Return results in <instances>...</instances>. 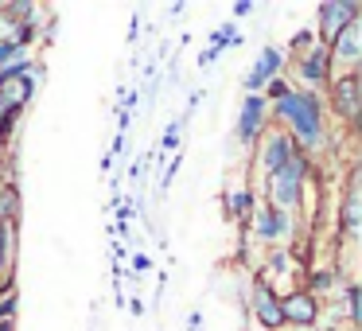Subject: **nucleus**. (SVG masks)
I'll use <instances>...</instances> for the list:
<instances>
[{"mask_svg": "<svg viewBox=\"0 0 362 331\" xmlns=\"http://www.w3.org/2000/svg\"><path fill=\"white\" fill-rule=\"evenodd\" d=\"M133 269H136V273H148V269H152V261L144 257V253H136V257H133Z\"/></svg>", "mask_w": 362, "mask_h": 331, "instance_id": "nucleus-25", "label": "nucleus"}, {"mask_svg": "<svg viewBox=\"0 0 362 331\" xmlns=\"http://www.w3.org/2000/svg\"><path fill=\"white\" fill-rule=\"evenodd\" d=\"M253 207H257V203H253V191L250 187H238V191H230V195H226V214L234 222H250Z\"/></svg>", "mask_w": 362, "mask_h": 331, "instance_id": "nucleus-16", "label": "nucleus"}, {"mask_svg": "<svg viewBox=\"0 0 362 331\" xmlns=\"http://www.w3.org/2000/svg\"><path fill=\"white\" fill-rule=\"evenodd\" d=\"M296 234V214L276 211L273 203H257L250 214V238L265 250H281L288 238Z\"/></svg>", "mask_w": 362, "mask_h": 331, "instance_id": "nucleus-3", "label": "nucleus"}, {"mask_svg": "<svg viewBox=\"0 0 362 331\" xmlns=\"http://www.w3.org/2000/svg\"><path fill=\"white\" fill-rule=\"evenodd\" d=\"M257 172H261V180H269L273 172H281L284 164H288L292 156H296V144H292V137L284 133V129H265V137L257 141Z\"/></svg>", "mask_w": 362, "mask_h": 331, "instance_id": "nucleus-8", "label": "nucleus"}, {"mask_svg": "<svg viewBox=\"0 0 362 331\" xmlns=\"http://www.w3.org/2000/svg\"><path fill=\"white\" fill-rule=\"evenodd\" d=\"M339 234L346 242L358 238V168L346 172V187H343V203H339Z\"/></svg>", "mask_w": 362, "mask_h": 331, "instance_id": "nucleus-13", "label": "nucleus"}, {"mask_svg": "<svg viewBox=\"0 0 362 331\" xmlns=\"http://www.w3.org/2000/svg\"><path fill=\"white\" fill-rule=\"evenodd\" d=\"M211 47L218 51V55H222L226 47H242V32H238V24H234V20H226L222 28H214V35H211Z\"/></svg>", "mask_w": 362, "mask_h": 331, "instance_id": "nucleus-17", "label": "nucleus"}, {"mask_svg": "<svg viewBox=\"0 0 362 331\" xmlns=\"http://www.w3.org/2000/svg\"><path fill=\"white\" fill-rule=\"evenodd\" d=\"M0 331H16V320H4V323H0Z\"/></svg>", "mask_w": 362, "mask_h": 331, "instance_id": "nucleus-26", "label": "nucleus"}, {"mask_svg": "<svg viewBox=\"0 0 362 331\" xmlns=\"http://www.w3.org/2000/svg\"><path fill=\"white\" fill-rule=\"evenodd\" d=\"M288 90H292V82H288V79H284V74H281V79H273V82H269L265 90H261V98H265V102H276V98H284V94H288Z\"/></svg>", "mask_w": 362, "mask_h": 331, "instance_id": "nucleus-21", "label": "nucleus"}, {"mask_svg": "<svg viewBox=\"0 0 362 331\" xmlns=\"http://www.w3.org/2000/svg\"><path fill=\"white\" fill-rule=\"evenodd\" d=\"M284 66H288V59H284V47H265L257 51V59H253V66L245 71V94H261V90L269 86L273 79H281Z\"/></svg>", "mask_w": 362, "mask_h": 331, "instance_id": "nucleus-11", "label": "nucleus"}, {"mask_svg": "<svg viewBox=\"0 0 362 331\" xmlns=\"http://www.w3.org/2000/svg\"><path fill=\"white\" fill-rule=\"evenodd\" d=\"M308 180H312V160L296 152L281 172H273L265 180V203H273L276 211H284V214H296L300 207H304Z\"/></svg>", "mask_w": 362, "mask_h": 331, "instance_id": "nucleus-2", "label": "nucleus"}, {"mask_svg": "<svg viewBox=\"0 0 362 331\" xmlns=\"http://www.w3.org/2000/svg\"><path fill=\"white\" fill-rule=\"evenodd\" d=\"M20 55H24V51H20L16 43H0V71H4L8 63H16Z\"/></svg>", "mask_w": 362, "mask_h": 331, "instance_id": "nucleus-22", "label": "nucleus"}, {"mask_svg": "<svg viewBox=\"0 0 362 331\" xmlns=\"http://www.w3.org/2000/svg\"><path fill=\"white\" fill-rule=\"evenodd\" d=\"M323 312V300H315L308 289H288L281 296V315H284V327H315Z\"/></svg>", "mask_w": 362, "mask_h": 331, "instance_id": "nucleus-9", "label": "nucleus"}, {"mask_svg": "<svg viewBox=\"0 0 362 331\" xmlns=\"http://www.w3.org/2000/svg\"><path fill=\"white\" fill-rule=\"evenodd\" d=\"M20 211H24V199H20V183H0V222L4 226H16Z\"/></svg>", "mask_w": 362, "mask_h": 331, "instance_id": "nucleus-15", "label": "nucleus"}, {"mask_svg": "<svg viewBox=\"0 0 362 331\" xmlns=\"http://www.w3.org/2000/svg\"><path fill=\"white\" fill-rule=\"evenodd\" d=\"M320 331H339V327H335V323H327V327H320Z\"/></svg>", "mask_w": 362, "mask_h": 331, "instance_id": "nucleus-27", "label": "nucleus"}, {"mask_svg": "<svg viewBox=\"0 0 362 331\" xmlns=\"http://www.w3.org/2000/svg\"><path fill=\"white\" fill-rule=\"evenodd\" d=\"M20 315V296H16V289L12 292H0V323L4 320H16Z\"/></svg>", "mask_w": 362, "mask_h": 331, "instance_id": "nucleus-20", "label": "nucleus"}, {"mask_svg": "<svg viewBox=\"0 0 362 331\" xmlns=\"http://www.w3.org/2000/svg\"><path fill=\"white\" fill-rule=\"evenodd\" d=\"M327 94H331V113H335L339 121H346V125H354L358 113H362V79H358V71H335Z\"/></svg>", "mask_w": 362, "mask_h": 331, "instance_id": "nucleus-4", "label": "nucleus"}, {"mask_svg": "<svg viewBox=\"0 0 362 331\" xmlns=\"http://www.w3.org/2000/svg\"><path fill=\"white\" fill-rule=\"evenodd\" d=\"M292 63H296V79L304 82L300 90L320 94V90H327L331 79H335V63H331V51L323 47V43H312V47H308L300 59H292Z\"/></svg>", "mask_w": 362, "mask_h": 331, "instance_id": "nucleus-6", "label": "nucleus"}, {"mask_svg": "<svg viewBox=\"0 0 362 331\" xmlns=\"http://www.w3.org/2000/svg\"><path fill=\"white\" fill-rule=\"evenodd\" d=\"M180 129H183V121H172V125L164 129V144H160V149H175V141H180Z\"/></svg>", "mask_w": 362, "mask_h": 331, "instance_id": "nucleus-23", "label": "nucleus"}, {"mask_svg": "<svg viewBox=\"0 0 362 331\" xmlns=\"http://www.w3.org/2000/svg\"><path fill=\"white\" fill-rule=\"evenodd\" d=\"M250 312H253V323L261 331H281L284 327V315H281V292L273 289L269 281H253V292H250Z\"/></svg>", "mask_w": 362, "mask_h": 331, "instance_id": "nucleus-10", "label": "nucleus"}, {"mask_svg": "<svg viewBox=\"0 0 362 331\" xmlns=\"http://www.w3.org/2000/svg\"><path fill=\"white\" fill-rule=\"evenodd\" d=\"M327 51H331L335 71H339V66H343V71H358V59H362V20H351V24H346L343 32L327 43Z\"/></svg>", "mask_w": 362, "mask_h": 331, "instance_id": "nucleus-12", "label": "nucleus"}, {"mask_svg": "<svg viewBox=\"0 0 362 331\" xmlns=\"http://www.w3.org/2000/svg\"><path fill=\"white\" fill-rule=\"evenodd\" d=\"M250 12H253V0H238L234 8H230V16H234V24H238V20L250 16Z\"/></svg>", "mask_w": 362, "mask_h": 331, "instance_id": "nucleus-24", "label": "nucleus"}, {"mask_svg": "<svg viewBox=\"0 0 362 331\" xmlns=\"http://www.w3.org/2000/svg\"><path fill=\"white\" fill-rule=\"evenodd\" d=\"M343 308H346V323L358 327V284L354 281H346V289H343Z\"/></svg>", "mask_w": 362, "mask_h": 331, "instance_id": "nucleus-19", "label": "nucleus"}, {"mask_svg": "<svg viewBox=\"0 0 362 331\" xmlns=\"http://www.w3.org/2000/svg\"><path fill=\"white\" fill-rule=\"evenodd\" d=\"M265 129H269V102L261 94H245L242 110H238V121H234L238 149H257V141L265 137Z\"/></svg>", "mask_w": 362, "mask_h": 331, "instance_id": "nucleus-5", "label": "nucleus"}, {"mask_svg": "<svg viewBox=\"0 0 362 331\" xmlns=\"http://www.w3.org/2000/svg\"><path fill=\"white\" fill-rule=\"evenodd\" d=\"M269 121L276 129L292 137L300 156H320L323 149L331 144V133H327V102L323 94H312V90H300L292 86L284 98L269 102Z\"/></svg>", "mask_w": 362, "mask_h": 331, "instance_id": "nucleus-1", "label": "nucleus"}, {"mask_svg": "<svg viewBox=\"0 0 362 331\" xmlns=\"http://www.w3.org/2000/svg\"><path fill=\"white\" fill-rule=\"evenodd\" d=\"M362 16V8L354 4V0H323L320 8H315V43H323L327 47L331 40H335L339 32H343L351 20H358Z\"/></svg>", "mask_w": 362, "mask_h": 331, "instance_id": "nucleus-7", "label": "nucleus"}, {"mask_svg": "<svg viewBox=\"0 0 362 331\" xmlns=\"http://www.w3.org/2000/svg\"><path fill=\"white\" fill-rule=\"evenodd\" d=\"M304 289L320 300V292L346 289V277H343V269H339V265H331V269H308V284H304Z\"/></svg>", "mask_w": 362, "mask_h": 331, "instance_id": "nucleus-14", "label": "nucleus"}, {"mask_svg": "<svg viewBox=\"0 0 362 331\" xmlns=\"http://www.w3.org/2000/svg\"><path fill=\"white\" fill-rule=\"evenodd\" d=\"M312 43H315V32H312V28H300V32L288 40V47H284V59H300Z\"/></svg>", "mask_w": 362, "mask_h": 331, "instance_id": "nucleus-18", "label": "nucleus"}]
</instances>
